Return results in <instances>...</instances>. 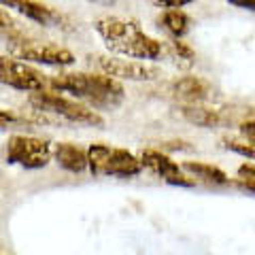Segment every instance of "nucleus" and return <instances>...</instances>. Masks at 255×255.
Returning <instances> with one entry per match:
<instances>
[{
  "label": "nucleus",
  "mask_w": 255,
  "mask_h": 255,
  "mask_svg": "<svg viewBox=\"0 0 255 255\" xmlns=\"http://www.w3.org/2000/svg\"><path fill=\"white\" fill-rule=\"evenodd\" d=\"M17 115L13 113V111H9V109H2L0 107V130H2V128H9L11 124H15L17 122Z\"/></svg>",
  "instance_id": "19"
},
{
  "label": "nucleus",
  "mask_w": 255,
  "mask_h": 255,
  "mask_svg": "<svg viewBox=\"0 0 255 255\" xmlns=\"http://www.w3.org/2000/svg\"><path fill=\"white\" fill-rule=\"evenodd\" d=\"M87 157H90V172L94 177H119L132 179L142 172L140 155H134L132 151L122 147H111L105 142H94L87 147Z\"/></svg>",
  "instance_id": "4"
},
{
  "label": "nucleus",
  "mask_w": 255,
  "mask_h": 255,
  "mask_svg": "<svg viewBox=\"0 0 255 255\" xmlns=\"http://www.w3.org/2000/svg\"><path fill=\"white\" fill-rule=\"evenodd\" d=\"M0 251H2V245H0Z\"/></svg>",
  "instance_id": "26"
},
{
  "label": "nucleus",
  "mask_w": 255,
  "mask_h": 255,
  "mask_svg": "<svg viewBox=\"0 0 255 255\" xmlns=\"http://www.w3.org/2000/svg\"><path fill=\"white\" fill-rule=\"evenodd\" d=\"M221 145L226 147L228 151H234V153L238 155H243L247 159H255V140L251 138H245V136H226V138H221Z\"/></svg>",
  "instance_id": "16"
},
{
  "label": "nucleus",
  "mask_w": 255,
  "mask_h": 255,
  "mask_svg": "<svg viewBox=\"0 0 255 255\" xmlns=\"http://www.w3.org/2000/svg\"><path fill=\"white\" fill-rule=\"evenodd\" d=\"M49 85L58 92L73 94L96 111H115L122 107L126 90L119 79L92 73H60L49 77Z\"/></svg>",
  "instance_id": "2"
},
{
  "label": "nucleus",
  "mask_w": 255,
  "mask_h": 255,
  "mask_svg": "<svg viewBox=\"0 0 255 255\" xmlns=\"http://www.w3.org/2000/svg\"><path fill=\"white\" fill-rule=\"evenodd\" d=\"M181 166H183V170L189 172L194 179L211 183V185H228L230 183V177L219 168V166H213V164H206V162H194V159H187V162H183Z\"/></svg>",
  "instance_id": "15"
},
{
  "label": "nucleus",
  "mask_w": 255,
  "mask_h": 255,
  "mask_svg": "<svg viewBox=\"0 0 255 255\" xmlns=\"http://www.w3.org/2000/svg\"><path fill=\"white\" fill-rule=\"evenodd\" d=\"M238 177L255 179V164H241L238 166Z\"/></svg>",
  "instance_id": "24"
},
{
  "label": "nucleus",
  "mask_w": 255,
  "mask_h": 255,
  "mask_svg": "<svg viewBox=\"0 0 255 255\" xmlns=\"http://www.w3.org/2000/svg\"><path fill=\"white\" fill-rule=\"evenodd\" d=\"M87 2H94V4H100V6H113L115 0H87Z\"/></svg>",
  "instance_id": "25"
},
{
  "label": "nucleus",
  "mask_w": 255,
  "mask_h": 255,
  "mask_svg": "<svg viewBox=\"0 0 255 255\" xmlns=\"http://www.w3.org/2000/svg\"><path fill=\"white\" fill-rule=\"evenodd\" d=\"M153 2L159 9H183V6L196 2V0H153Z\"/></svg>",
  "instance_id": "18"
},
{
  "label": "nucleus",
  "mask_w": 255,
  "mask_h": 255,
  "mask_svg": "<svg viewBox=\"0 0 255 255\" xmlns=\"http://www.w3.org/2000/svg\"><path fill=\"white\" fill-rule=\"evenodd\" d=\"M159 28H164V32L172 38H183L191 30V17L183 9H166L157 17Z\"/></svg>",
  "instance_id": "13"
},
{
  "label": "nucleus",
  "mask_w": 255,
  "mask_h": 255,
  "mask_svg": "<svg viewBox=\"0 0 255 255\" xmlns=\"http://www.w3.org/2000/svg\"><path fill=\"white\" fill-rule=\"evenodd\" d=\"M164 51H168L172 60H183L187 64H191L196 58V51L191 49L183 38H172L170 36V41H166V45H164Z\"/></svg>",
  "instance_id": "17"
},
{
  "label": "nucleus",
  "mask_w": 255,
  "mask_h": 255,
  "mask_svg": "<svg viewBox=\"0 0 255 255\" xmlns=\"http://www.w3.org/2000/svg\"><path fill=\"white\" fill-rule=\"evenodd\" d=\"M94 30L105 41L107 49L126 58L138 60H157L164 53V43L149 36L134 19L105 15L94 21Z\"/></svg>",
  "instance_id": "1"
},
{
  "label": "nucleus",
  "mask_w": 255,
  "mask_h": 255,
  "mask_svg": "<svg viewBox=\"0 0 255 255\" xmlns=\"http://www.w3.org/2000/svg\"><path fill=\"white\" fill-rule=\"evenodd\" d=\"M179 111L189 124H194L198 128H219L223 124V117H221L219 111L206 109V107H202V102H196V105H183Z\"/></svg>",
  "instance_id": "14"
},
{
  "label": "nucleus",
  "mask_w": 255,
  "mask_h": 255,
  "mask_svg": "<svg viewBox=\"0 0 255 255\" xmlns=\"http://www.w3.org/2000/svg\"><path fill=\"white\" fill-rule=\"evenodd\" d=\"M168 90L174 98L183 100L185 105H196L211 96V83L202 77H179L168 85Z\"/></svg>",
  "instance_id": "11"
},
{
  "label": "nucleus",
  "mask_w": 255,
  "mask_h": 255,
  "mask_svg": "<svg viewBox=\"0 0 255 255\" xmlns=\"http://www.w3.org/2000/svg\"><path fill=\"white\" fill-rule=\"evenodd\" d=\"M6 162L26 170L47 168L53 157V147L49 140L26 134H13L6 140Z\"/></svg>",
  "instance_id": "5"
},
{
  "label": "nucleus",
  "mask_w": 255,
  "mask_h": 255,
  "mask_svg": "<svg viewBox=\"0 0 255 255\" xmlns=\"http://www.w3.org/2000/svg\"><path fill=\"white\" fill-rule=\"evenodd\" d=\"M0 4L26 15L30 21L38 23V26H60L62 21H66L62 13H58L43 2H36V0H0Z\"/></svg>",
  "instance_id": "10"
},
{
  "label": "nucleus",
  "mask_w": 255,
  "mask_h": 255,
  "mask_svg": "<svg viewBox=\"0 0 255 255\" xmlns=\"http://www.w3.org/2000/svg\"><path fill=\"white\" fill-rule=\"evenodd\" d=\"M140 159H142L145 168L157 174L159 179H164L168 185H174V187H194L196 185V179H189L185 170H183V166H179L168 153H164L162 149H153V147L142 149Z\"/></svg>",
  "instance_id": "8"
},
{
  "label": "nucleus",
  "mask_w": 255,
  "mask_h": 255,
  "mask_svg": "<svg viewBox=\"0 0 255 255\" xmlns=\"http://www.w3.org/2000/svg\"><path fill=\"white\" fill-rule=\"evenodd\" d=\"M238 130H241V136L255 140V119H249V122H243Z\"/></svg>",
  "instance_id": "20"
},
{
  "label": "nucleus",
  "mask_w": 255,
  "mask_h": 255,
  "mask_svg": "<svg viewBox=\"0 0 255 255\" xmlns=\"http://www.w3.org/2000/svg\"><path fill=\"white\" fill-rule=\"evenodd\" d=\"M28 102L38 113L64 119V122H68V124L92 126V128L105 126V119L96 113V109H92L90 105H83V102H79V100L66 98V96H62L58 90H53L51 85L45 87V90H38V92H30Z\"/></svg>",
  "instance_id": "3"
},
{
  "label": "nucleus",
  "mask_w": 255,
  "mask_h": 255,
  "mask_svg": "<svg viewBox=\"0 0 255 255\" xmlns=\"http://www.w3.org/2000/svg\"><path fill=\"white\" fill-rule=\"evenodd\" d=\"M228 4L236 6V9H243V11H251L255 13V0H226Z\"/></svg>",
  "instance_id": "21"
},
{
  "label": "nucleus",
  "mask_w": 255,
  "mask_h": 255,
  "mask_svg": "<svg viewBox=\"0 0 255 255\" xmlns=\"http://www.w3.org/2000/svg\"><path fill=\"white\" fill-rule=\"evenodd\" d=\"M236 185L241 187L243 191H249V194H255V179H245V177H238V179H236Z\"/></svg>",
  "instance_id": "23"
},
{
  "label": "nucleus",
  "mask_w": 255,
  "mask_h": 255,
  "mask_svg": "<svg viewBox=\"0 0 255 255\" xmlns=\"http://www.w3.org/2000/svg\"><path fill=\"white\" fill-rule=\"evenodd\" d=\"M13 53L26 62H36L45 64V66H70L75 64V53L62 45H51V43H13Z\"/></svg>",
  "instance_id": "9"
},
{
  "label": "nucleus",
  "mask_w": 255,
  "mask_h": 255,
  "mask_svg": "<svg viewBox=\"0 0 255 255\" xmlns=\"http://www.w3.org/2000/svg\"><path fill=\"white\" fill-rule=\"evenodd\" d=\"M0 83L19 92H38L49 87V75L30 66L28 62H21V58L0 55Z\"/></svg>",
  "instance_id": "6"
},
{
  "label": "nucleus",
  "mask_w": 255,
  "mask_h": 255,
  "mask_svg": "<svg viewBox=\"0 0 255 255\" xmlns=\"http://www.w3.org/2000/svg\"><path fill=\"white\" fill-rule=\"evenodd\" d=\"M13 26H15V19L11 17V13L4 11L2 4H0V30H9Z\"/></svg>",
  "instance_id": "22"
},
{
  "label": "nucleus",
  "mask_w": 255,
  "mask_h": 255,
  "mask_svg": "<svg viewBox=\"0 0 255 255\" xmlns=\"http://www.w3.org/2000/svg\"><path fill=\"white\" fill-rule=\"evenodd\" d=\"M98 66L102 73L119 79V81H155L162 77V70L153 66L149 60L138 58H113V55H98Z\"/></svg>",
  "instance_id": "7"
},
{
  "label": "nucleus",
  "mask_w": 255,
  "mask_h": 255,
  "mask_svg": "<svg viewBox=\"0 0 255 255\" xmlns=\"http://www.w3.org/2000/svg\"><path fill=\"white\" fill-rule=\"evenodd\" d=\"M53 159L62 170L73 174H79L90 168L87 149L75 145V142H58V145H53Z\"/></svg>",
  "instance_id": "12"
}]
</instances>
